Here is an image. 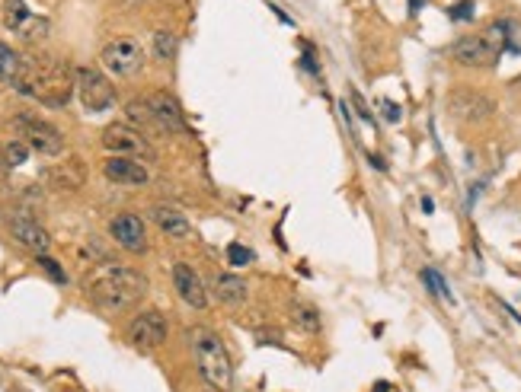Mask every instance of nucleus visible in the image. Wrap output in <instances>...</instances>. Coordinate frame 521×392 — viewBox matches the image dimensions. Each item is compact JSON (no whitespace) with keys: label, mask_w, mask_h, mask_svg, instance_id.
I'll list each match as a JSON object with an SVG mask.
<instances>
[{"label":"nucleus","mask_w":521,"mask_h":392,"mask_svg":"<svg viewBox=\"0 0 521 392\" xmlns=\"http://www.w3.org/2000/svg\"><path fill=\"white\" fill-rule=\"evenodd\" d=\"M144 294H147V277L141 271L128 268V265L109 261V265L93 268V275L87 277V296L96 303L99 310H109V313L128 310Z\"/></svg>","instance_id":"obj_2"},{"label":"nucleus","mask_w":521,"mask_h":392,"mask_svg":"<svg viewBox=\"0 0 521 392\" xmlns=\"http://www.w3.org/2000/svg\"><path fill=\"white\" fill-rule=\"evenodd\" d=\"M508 48V26L506 22H493L487 32L479 35H464L451 45V58L460 67H489L499 61V55Z\"/></svg>","instance_id":"obj_4"},{"label":"nucleus","mask_w":521,"mask_h":392,"mask_svg":"<svg viewBox=\"0 0 521 392\" xmlns=\"http://www.w3.org/2000/svg\"><path fill=\"white\" fill-rule=\"evenodd\" d=\"M109 233L125 252H144L147 249V230L138 214H118L115 221H112Z\"/></svg>","instance_id":"obj_14"},{"label":"nucleus","mask_w":521,"mask_h":392,"mask_svg":"<svg viewBox=\"0 0 521 392\" xmlns=\"http://www.w3.org/2000/svg\"><path fill=\"white\" fill-rule=\"evenodd\" d=\"M13 90L23 96L35 99V103L49 105V109H61L70 103L77 83L74 70L58 58H23V67L13 80Z\"/></svg>","instance_id":"obj_1"},{"label":"nucleus","mask_w":521,"mask_h":392,"mask_svg":"<svg viewBox=\"0 0 521 392\" xmlns=\"http://www.w3.org/2000/svg\"><path fill=\"white\" fill-rule=\"evenodd\" d=\"M147 109H151V122L157 131L163 134H180L186 128V118H182V109L170 93H151L147 96Z\"/></svg>","instance_id":"obj_12"},{"label":"nucleus","mask_w":521,"mask_h":392,"mask_svg":"<svg viewBox=\"0 0 521 392\" xmlns=\"http://www.w3.org/2000/svg\"><path fill=\"white\" fill-rule=\"evenodd\" d=\"M4 157H7V166H23L26 163V157H29V147L23 144V141H10L7 147H4Z\"/></svg>","instance_id":"obj_25"},{"label":"nucleus","mask_w":521,"mask_h":392,"mask_svg":"<svg viewBox=\"0 0 521 392\" xmlns=\"http://www.w3.org/2000/svg\"><path fill=\"white\" fill-rule=\"evenodd\" d=\"M227 261L234 265V268H244V265H250V261H253V252L244 246V242H230V246H227Z\"/></svg>","instance_id":"obj_26"},{"label":"nucleus","mask_w":521,"mask_h":392,"mask_svg":"<svg viewBox=\"0 0 521 392\" xmlns=\"http://www.w3.org/2000/svg\"><path fill=\"white\" fill-rule=\"evenodd\" d=\"M151 221L160 227V233H167L170 240H186L189 233H192V223H189V217L182 211H176V207H167V204H157L151 211Z\"/></svg>","instance_id":"obj_16"},{"label":"nucleus","mask_w":521,"mask_h":392,"mask_svg":"<svg viewBox=\"0 0 521 392\" xmlns=\"http://www.w3.org/2000/svg\"><path fill=\"white\" fill-rule=\"evenodd\" d=\"M74 83H77V96H80V103H84L87 112H106L112 103H115L112 83L106 80V74H99L96 67H77Z\"/></svg>","instance_id":"obj_6"},{"label":"nucleus","mask_w":521,"mask_h":392,"mask_svg":"<svg viewBox=\"0 0 521 392\" xmlns=\"http://www.w3.org/2000/svg\"><path fill=\"white\" fill-rule=\"evenodd\" d=\"M7 169V157H4V147H0V172Z\"/></svg>","instance_id":"obj_34"},{"label":"nucleus","mask_w":521,"mask_h":392,"mask_svg":"<svg viewBox=\"0 0 521 392\" xmlns=\"http://www.w3.org/2000/svg\"><path fill=\"white\" fill-rule=\"evenodd\" d=\"M381 109H384V115H387V122H400V105H396V103L381 99Z\"/></svg>","instance_id":"obj_29"},{"label":"nucleus","mask_w":521,"mask_h":392,"mask_svg":"<svg viewBox=\"0 0 521 392\" xmlns=\"http://www.w3.org/2000/svg\"><path fill=\"white\" fill-rule=\"evenodd\" d=\"M189 344H192L195 364H199L205 383L218 392H227L234 386V364H230V354L221 338L205 325H195V329H189Z\"/></svg>","instance_id":"obj_3"},{"label":"nucleus","mask_w":521,"mask_h":392,"mask_svg":"<svg viewBox=\"0 0 521 392\" xmlns=\"http://www.w3.org/2000/svg\"><path fill=\"white\" fill-rule=\"evenodd\" d=\"M211 287H215V296L221 303H244L246 296H250L246 281L237 275H218L215 281H211Z\"/></svg>","instance_id":"obj_18"},{"label":"nucleus","mask_w":521,"mask_h":392,"mask_svg":"<svg viewBox=\"0 0 521 392\" xmlns=\"http://www.w3.org/2000/svg\"><path fill=\"white\" fill-rule=\"evenodd\" d=\"M20 67H23V58L16 55L10 45H4V41H0V80L13 83L16 74H20Z\"/></svg>","instance_id":"obj_21"},{"label":"nucleus","mask_w":521,"mask_h":392,"mask_svg":"<svg viewBox=\"0 0 521 392\" xmlns=\"http://www.w3.org/2000/svg\"><path fill=\"white\" fill-rule=\"evenodd\" d=\"M10 233H13V240L20 242L23 249H29L32 255H49L51 236H49V230H45L42 223H35L32 217H26V214L10 217Z\"/></svg>","instance_id":"obj_13"},{"label":"nucleus","mask_w":521,"mask_h":392,"mask_svg":"<svg viewBox=\"0 0 521 392\" xmlns=\"http://www.w3.org/2000/svg\"><path fill=\"white\" fill-rule=\"evenodd\" d=\"M153 55H157L160 61H173L176 58V35L167 32V29L153 32Z\"/></svg>","instance_id":"obj_22"},{"label":"nucleus","mask_w":521,"mask_h":392,"mask_svg":"<svg viewBox=\"0 0 521 392\" xmlns=\"http://www.w3.org/2000/svg\"><path fill=\"white\" fill-rule=\"evenodd\" d=\"M422 4H425V0H410V7H413V10H419Z\"/></svg>","instance_id":"obj_35"},{"label":"nucleus","mask_w":521,"mask_h":392,"mask_svg":"<svg viewBox=\"0 0 521 392\" xmlns=\"http://www.w3.org/2000/svg\"><path fill=\"white\" fill-rule=\"evenodd\" d=\"M99 61H103V67L109 70V74L132 77L144 67V51H141V45L134 39H112L103 48Z\"/></svg>","instance_id":"obj_8"},{"label":"nucleus","mask_w":521,"mask_h":392,"mask_svg":"<svg viewBox=\"0 0 521 392\" xmlns=\"http://www.w3.org/2000/svg\"><path fill=\"white\" fill-rule=\"evenodd\" d=\"M375 392H390V383H377V386H375Z\"/></svg>","instance_id":"obj_33"},{"label":"nucleus","mask_w":521,"mask_h":392,"mask_svg":"<svg viewBox=\"0 0 521 392\" xmlns=\"http://www.w3.org/2000/svg\"><path fill=\"white\" fill-rule=\"evenodd\" d=\"M211 392H218V389H211Z\"/></svg>","instance_id":"obj_36"},{"label":"nucleus","mask_w":521,"mask_h":392,"mask_svg":"<svg viewBox=\"0 0 521 392\" xmlns=\"http://www.w3.org/2000/svg\"><path fill=\"white\" fill-rule=\"evenodd\" d=\"M128 338H132L134 348H144V351H153L167 341V319L160 316L157 310H147L128 325Z\"/></svg>","instance_id":"obj_10"},{"label":"nucleus","mask_w":521,"mask_h":392,"mask_svg":"<svg viewBox=\"0 0 521 392\" xmlns=\"http://www.w3.org/2000/svg\"><path fill=\"white\" fill-rule=\"evenodd\" d=\"M103 147L112 157H132V159H153V147L147 144V138L138 128L128 124H109L103 131Z\"/></svg>","instance_id":"obj_7"},{"label":"nucleus","mask_w":521,"mask_h":392,"mask_svg":"<svg viewBox=\"0 0 521 392\" xmlns=\"http://www.w3.org/2000/svg\"><path fill=\"white\" fill-rule=\"evenodd\" d=\"M432 207H435V204H432V198H422V211L432 214Z\"/></svg>","instance_id":"obj_32"},{"label":"nucleus","mask_w":521,"mask_h":392,"mask_svg":"<svg viewBox=\"0 0 521 392\" xmlns=\"http://www.w3.org/2000/svg\"><path fill=\"white\" fill-rule=\"evenodd\" d=\"M173 287L180 294V300L192 310H205L208 306V290H205V281L199 277V271L186 261H176L173 265Z\"/></svg>","instance_id":"obj_11"},{"label":"nucleus","mask_w":521,"mask_h":392,"mask_svg":"<svg viewBox=\"0 0 521 392\" xmlns=\"http://www.w3.org/2000/svg\"><path fill=\"white\" fill-rule=\"evenodd\" d=\"M29 16H32V13L26 10L23 0H4V7H0V22H4L7 29H13V32L29 20Z\"/></svg>","instance_id":"obj_20"},{"label":"nucleus","mask_w":521,"mask_h":392,"mask_svg":"<svg viewBox=\"0 0 521 392\" xmlns=\"http://www.w3.org/2000/svg\"><path fill=\"white\" fill-rule=\"evenodd\" d=\"M103 172L109 182L128 185V188L147 185V179H151V172L144 169V163H138V159H132V157H109L103 163Z\"/></svg>","instance_id":"obj_15"},{"label":"nucleus","mask_w":521,"mask_h":392,"mask_svg":"<svg viewBox=\"0 0 521 392\" xmlns=\"http://www.w3.org/2000/svg\"><path fill=\"white\" fill-rule=\"evenodd\" d=\"M422 281H425V287H429L435 296H441V300H454L451 290H448V284H445V277L438 275L435 268H425L422 271Z\"/></svg>","instance_id":"obj_24"},{"label":"nucleus","mask_w":521,"mask_h":392,"mask_svg":"<svg viewBox=\"0 0 521 392\" xmlns=\"http://www.w3.org/2000/svg\"><path fill=\"white\" fill-rule=\"evenodd\" d=\"M448 16H451V20H473V0H460V4H454V7L448 10Z\"/></svg>","instance_id":"obj_28"},{"label":"nucleus","mask_w":521,"mask_h":392,"mask_svg":"<svg viewBox=\"0 0 521 392\" xmlns=\"http://www.w3.org/2000/svg\"><path fill=\"white\" fill-rule=\"evenodd\" d=\"M49 182L55 188H61V192H77V188L87 182V169H84V163H80L77 157H70V159H64V163L51 166V169H49Z\"/></svg>","instance_id":"obj_17"},{"label":"nucleus","mask_w":521,"mask_h":392,"mask_svg":"<svg viewBox=\"0 0 521 392\" xmlns=\"http://www.w3.org/2000/svg\"><path fill=\"white\" fill-rule=\"evenodd\" d=\"M352 99H355V109H358V115H362L365 122H375V115H371V112H368V105L362 103V96H358V93H352Z\"/></svg>","instance_id":"obj_30"},{"label":"nucleus","mask_w":521,"mask_h":392,"mask_svg":"<svg viewBox=\"0 0 521 392\" xmlns=\"http://www.w3.org/2000/svg\"><path fill=\"white\" fill-rule=\"evenodd\" d=\"M16 35H20V39H26V41L45 39V35H49V20H45V16H29V20L23 22L20 29H16Z\"/></svg>","instance_id":"obj_23"},{"label":"nucleus","mask_w":521,"mask_h":392,"mask_svg":"<svg viewBox=\"0 0 521 392\" xmlns=\"http://www.w3.org/2000/svg\"><path fill=\"white\" fill-rule=\"evenodd\" d=\"M10 128H13L16 141H23L29 150L42 153V157H58V153L64 150V134L55 128V124L42 122V118L16 115L13 122H10Z\"/></svg>","instance_id":"obj_5"},{"label":"nucleus","mask_w":521,"mask_h":392,"mask_svg":"<svg viewBox=\"0 0 521 392\" xmlns=\"http://www.w3.org/2000/svg\"><path fill=\"white\" fill-rule=\"evenodd\" d=\"M35 259H39V265H42V271H45V275H49L55 284H64V281H68V275H64V268H61V265H58L55 259H49V255H35Z\"/></svg>","instance_id":"obj_27"},{"label":"nucleus","mask_w":521,"mask_h":392,"mask_svg":"<svg viewBox=\"0 0 521 392\" xmlns=\"http://www.w3.org/2000/svg\"><path fill=\"white\" fill-rule=\"evenodd\" d=\"M448 112H451L454 122L479 124V122H487V118L496 112V103L489 96H483V93L454 90L451 96H448Z\"/></svg>","instance_id":"obj_9"},{"label":"nucleus","mask_w":521,"mask_h":392,"mask_svg":"<svg viewBox=\"0 0 521 392\" xmlns=\"http://www.w3.org/2000/svg\"><path fill=\"white\" fill-rule=\"evenodd\" d=\"M291 319H294V325H298L301 332H310V335H317L320 325H323L317 306H310V303H298V306L291 310Z\"/></svg>","instance_id":"obj_19"},{"label":"nucleus","mask_w":521,"mask_h":392,"mask_svg":"<svg viewBox=\"0 0 521 392\" xmlns=\"http://www.w3.org/2000/svg\"><path fill=\"white\" fill-rule=\"evenodd\" d=\"M301 64H304V70H310V74H317V64H313L310 51H307V55H304V58H301Z\"/></svg>","instance_id":"obj_31"}]
</instances>
